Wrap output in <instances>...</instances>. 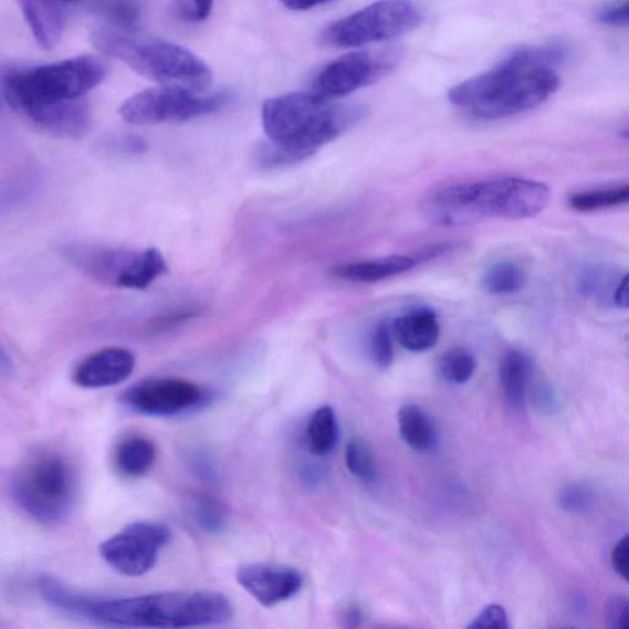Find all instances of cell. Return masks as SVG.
<instances>
[{
  "instance_id": "1",
  "label": "cell",
  "mask_w": 629,
  "mask_h": 629,
  "mask_svg": "<svg viewBox=\"0 0 629 629\" xmlns=\"http://www.w3.org/2000/svg\"><path fill=\"white\" fill-rule=\"evenodd\" d=\"M42 598L84 620L118 628H197L228 623L233 606L226 595L209 590L161 591L136 596L76 593L51 577L39 579Z\"/></svg>"
},
{
  "instance_id": "2",
  "label": "cell",
  "mask_w": 629,
  "mask_h": 629,
  "mask_svg": "<svg viewBox=\"0 0 629 629\" xmlns=\"http://www.w3.org/2000/svg\"><path fill=\"white\" fill-rule=\"evenodd\" d=\"M568 59L567 46L559 42L517 49L495 69L452 87L449 102L480 119L524 114L558 91L555 69Z\"/></svg>"
},
{
  "instance_id": "3",
  "label": "cell",
  "mask_w": 629,
  "mask_h": 629,
  "mask_svg": "<svg viewBox=\"0 0 629 629\" xmlns=\"http://www.w3.org/2000/svg\"><path fill=\"white\" fill-rule=\"evenodd\" d=\"M366 116V107L333 104L312 91L269 98L262 124L270 141L258 149L256 164L275 169L311 158Z\"/></svg>"
},
{
  "instance_id": "4",
  "label": "cell",
  "mask_w": 629,
  "mask_h": 629,
  "mask_svg": "<svg viewBox=\"0 0 629 629\" xmlns=\"http://www.w3.org/2000/svg\"><path fill=\"white\" fill-rule=\"evenodd\" d=\"M549 187L543 182L501 178L443 187L428 198L427 209L437 223L451 226L474 219H528L545 211Z\"/></svg>"
},
{
  "instance_id": "5",
  "label": "cell",
  "mask_w": 629,
  "mask_h": 629,
  "mask_svg": "<svg viewBox=\"0 0 629 629\" xmlns=\"http://www.w3.org/2000/svg\"><path fill=\"white\" fill-rule=\"evenodd\" d=\"M93 45L139 75L163 86L201 93L211 85V69L189 50L158 39L141 38L116 28L93 31Z\"/></svg>"
},
{
  "instance_id": "6",
  "label": "cell",
  "mask_w": 629,
  "mask_h": 629,
  "mask_svg": "<svg viewBox=\"0 0 629 629\" xmlns=\"http://www.w3.org/2000/svg\"><path fill=\"white\" fill-rule=\"evenodd\" d=\"M10 494L32 521L60 524L67 518L75 501L74 469L57 450L31 451L12 472Z\"/></svg>"
},
{
  "instance_id": "7",
  "label": "cell",
  "mask_w": 629,
  "mask_h": 629,
  "mask_svg": "<svg viewBox=\"0 0 629 629\" xmlns=\"http://www.w3.org/2000/svg\"><path fill=\"white\" fill-rule=\"evenodd\" d=\"M106 76V65L95 57L82 56L40 67L4 71V101L20 115L31 108L78 101Z\"/></svg>"
},
{
  "instance_id": "8",
  "label": "cell",
  "mask_w": 629,
  "mask_h": 629,
  "mask_svg": "<svg viewBox=\"0 0 629 629\" xmlns=\"http://www.w3.org/2000/svg\"><path fill=\"white\" fill-rule=\"evenodd\" d=\"M421 10L411 0H379L319 32L318 45L356 49L401 38L421 25Z\"/></svg>"
},
{
  "instance_id": "9",
  "label": "cell",
  "mask_w": 629,
  "mask_h": 629,
  "mask_svg": "<svg viewBox=\"0 0 629 629\" xmlns=\"http://www.w3.org/2000/svg\"><path fill=\"white\" fill-rule=\"evenodd\" d=\"M226 102L224 95L202 97L180 87L163 86L127 98L119 115L127 124L137 126L186 123L219 112Z\"/></svg>"
},
{
  "instance_id": "10",
  "label": "cell",
  "mask_w": 629,
  "mask_h": 629,
  "mask_svg": "<svg viewBox=\"0 0 629 629\" xmlns=\"http://www.w3.org/2000/svg\"><path fill=\"white\" fill-rule=\"evenodd\" d=\"M401 57L394 48L347 53L315 76L312 92L326 101L349 95L388 76Z\"/></svg>"
},
{
  "instance_id": "11",
  "label": "cell",
  "mask_w": 629,
  "mask_h": 629,
  "mask_svg": "<svg viewBox=\"0 0 629 629\" xmlns=\"http://www.w3.org/2000/svg\"><path fill=\"white\" fill-rule=\"evenodd\" d=\"M171 538V530L163 523L136 522L105 539L98 552L108 567L136 578L156 567L160 552Z\"/></svg>"
},
{
  "instance_id": "12",
  "label": "cell",
  "mask_w": 629,
  "mask_h": 629,
  "mask_svg": "<svg viewBox=\"0 0 629 629\" xmlns=\"http://www.w3.org/2000/svg\"><path fill=\"white\" fill-rule=\"evenodd\" d=\"M208 394L195 382L176 378H151L128 388L120 402L129 411L149 417L190 413L208 402Z\"/></svg>"
},
{
  "instance_id": "13",
  "label": "cell",
  "mask_w": 629,
  "mask_h": 629,
  "mask_svg": "<svg viewBox=\"0 0 629 629\" xmlns=\"http://www.w3.org/2000/svg\"><path fill=\"white\" fill-rule=\"evenodd\" d=\"M237 580L242 589L264 607L291 600L303 587L300 572L270 563H253L240 567Z\"/></svg>"
},
{
  "instance_id": "14",
  "label": "cell",
  "mask_w": 629,
  "mask_h": 629,
  "mask_svg": "<svg viewBox=\"0 0 629 629\" xmlns=\"http://www.w3.org/2000/svg\"><path fill=\"white\" fill-rule=\"evenodd\" d=\"M65 255L87 277L117 289H125L138 252L75 245L69 247Z\"/></svg>"
},
{
  "instance_id": "15",
  "label": "cell",
  "mask_w": 629,
  "mask_h": 629,
  "mask_svg": "<svg viewBox=\"0 0 629 629\" xmlns=\"http://www.w3.org/2000/svg\"><path fill=\"white\" fill-rule=\"evenodd\" d=\"M136 369L134 353L125 348H105L78 364L73 381L83 389L113 388L126 381Z\"/></svg>"
},
{
  "instance_id": "16",
  "label": "cell",
  "mask_w": 629,
  "mask_h": 629,
  "mask_svg": "<svg viewBox=\"0 0 629 629\" xmlns=\"http://www.w3.org/2000/svg\"><path fill=\"white\" fill-rule=\"evenodd\" d=\"M23 116L46 134L61 138H82L92 125L91 107L84 97L31 108Z\"/></svg>"
},
{
  "instance_id": "17",
  "label": "cell",
  "mask_w": 629,
  "mask_h": 629,
  "mask_svg": "<svg viewBox=\"0 0 629 629\" xmlns=\"http://www.w3.org/2000/svg\"><path fill=\"white\" fill-rule=\"evenodd\" d=\"M27 23L43 50L59 45L64 32V13L60 0H18Z\"/></svg>"
},
{
  "instance_id": "18",
  "label": "cell",
  "mask_w": 629,
  "mask_h": 629,
  "mask_svg": "<svg viewBox=\"0 0 629 629\" xmlns=\"http://www.w3.org/2000/svg\"><path fill=\"white\" fill-rule=\"evenodd\" d=\"M391 328L399 344L405 349L416 353L433 348L440 335L438 317L427 307L415 308L396 318Z\"/></svg>"
},
{
  "instance_id": "19",
  "label": "cell",
  "mask_w": 629,
  "mask_h": 629,
  "mask_svg": "<svg viewBox=\"0 0 629 629\" xmlns=\"http://www.w3.org/2000/svg\"><path fill=\"white\" fill-rule=\"evenodd\" d=\"M535 371V361L527 353L511 349L500 364V380L507 405L514 410H524L526 394Z\"/></svg>"
},
{
  "instance_id": "20",
  "label": "cell",
  "mask_w": 629,
  "mask_h": 629,
  "mask_svg": "<svg viewBox=\"0 0 629 629\" xmlns=\"http://www.w3.org/2000/svg\"><path fill=\"white\" fill-rule=\"evenodd\" d=\"M157 447L146 436L132 434L119 440L114 451V466L126 479L146 476L157 461Z\"/></svg>"
},
{
  "instance_id": "21",
  "label": "cell",
  "mask_w": 629,
  "mask_h": 629,
  "mask_svg": "<svg viewBox=\"0 0 629 629\" xmlns=\"http://www.w3.org/2000/svg\"><path fill=\"white\" fill-rule=\"evenodd\" d=\"M416 260L390 256L380 260L338 264L331 270L335 277L357 283H375L395 277L415 268Z\"/></svg>"
},
{
  "instance_id": "22",
  "label": "cell",
  "mask_w": 629,
  "mask_h": 629,
  "mask_svg": "<svg viewBox=\"0 0 629 629\" xmlns=\"http://www.w3.org/2000/svg\"><path fill=\"white\" fill-rule=\"evenodd\" d=\"M400 434L408 447L418 452H432L439 443L432 418L416 405L403 406L399 412Z\"/></svg>"
},
{
  "instance_id": "23",
  "label": "cell",
  "mask_w": 629,
  "mask_h": 629,
  "mask_svg": "<svg viewBox=\"0 0 629 629\" xmlns=\"http://www.w3.org/2000/svg\"><path fill=\"white\" fill-rule=\"evenodd\" d=\"M338 424L333 407L324 406L313 415L306 429L308 450L316 457H325L337 445Z\"/></svg>"
},
{
  "instance_id": "24",
  "label": "cell",
  "mask_w": 629,
  "mask_h": 629,
  "mask_svg": "<svg viewBox=\"0 0 629 629\" xmlns=\"http://www.w3.org/2000/svg\"><path fill=\"white\" fill-rule=\"evenodd\" d=\"M573 211L589 213L604 209L629 205V185L609 187V189L583 191L568 198Z\"/></svg>"
},
{
  "instance_id": "25",
  "label": "cell",
  "mask_w": 629,
  "mask_h": 629,
  "mask_svg": "<svg viewBox=\"0 0 629 629\" xmlns=\"http://www.w3.org/2000/svg\"><path fill=\"white\" fill-rule=\"evenodd\" d=\"M526 272L512 261L495 263L482 279L483 290L492 295H511L524 290Z\"/></svg>"
},
{
  "instance_id": "26",
  "label": "cell",
  "mask_w": 629,
  "mask_h": 629,
  "mask_svg": "<svg viewBox=\"0 0 629 629\" xmlns=\"http://www.w3.org/2000/svg\"><path fill=\"white\" fill-rule=\"evenodd\" d=\"M193 522L203 533L218 535L228 527L226 507L211 496H198L190 507Z\"/></svg>"
},
{
  "instance_id": "27",
  "label": "cell",
  "mask_w": 629,
  "mask_h": 629,
  "mask_svg": "<svg viewBox=\"0 0 629 629\" xmlns=\"http://www.w3.org/2000/svg\"><path fill=\"white\" fill-rule=\"evenodd\" d=\"M346 465L353 476L364 482H373L378 476L377 460L367 441L353 438L346 448Z\"/></svg>"
},
{
  "instance_id": "28",
  "label": "cell",
  "mask_w": 629,
  "mask_h": 629,
  "mask_svg": "<svg viewBox=\"0 0 629 629\" xmlns=\"http://www.w3.org/2000/svg\"><path fill=\"white\" fill-rule=\"evenodd\" d=\"M478 363L472 353L466 348H452L444 353L439 363V369L443 378L457 385H463L471 380L476 371Z\"/></svg>"
},
{
  "instance_id": "29",
  "label": "cell",
  "mask_w": 629,
  "mask_h": 629,
  "mask_svg": "<svg viewBox=\"0 0 629 629\" xmlns=\"http://www.w3.org/2000/svg\"><path fill=\"white\" fill-rule=\"evenodd\" d=\"M392 328L390 324L381 322L374 329L371 337V357L381 369H388L394 361Z\"/></svg>"
},
{
  "instance_id": "30",
  "label": "cell",
  "mask_w": 629,
  "mask_h": 629,
  "mask_svg": "<svg viewBox=\"0 0 629 629\" xmlns=\"http://www.w3.org/2000/svg\"><path fill=\"white\" fill-rule=\"evenodd\" d=\"M214 0H174V12L185 23H202L212 14Z\"/></svg>"
},
{
  "instance_id": "31",
  "label": "cell",
  "mask_w": 629,
  "mask_h": 629,
  "mask_svg": "<svg viewBox=\"0 0 629 629\" xmlns=\"http://www.w3.org/2000/svg\"><path fill=\"white\" fill-rule=\"evenodd\" d=\"M607 627L629 629V596L614 595L605 605Z\"/></svg>"
},
{
  "instance_id": "32",
  "label": "cell",
  "mask_w": 629,
  "mask_h": 629,
  "mask_svg": "<svg viewBox=\"0 0 629 629\" xmlns=\"http://www.w3.org/2000/svg\"><path fill=\"white\" fill-rule=\"evenodd\" d=\"M510 627V617H507L504 607L496 604L484 607L468 626L470 629H507Z\"/></svg>"
},
{
  "instance_id": "33",
  "label": "cell",
  "mask_w": 629,
  "mask_h": 629,
  "mask_svg": "<svg viewBox=\"0 0 629 629\" xmlns=\"http://www.w3.org/2000/svg\"><path fill=\"white\" fill-rule=\"evenodd\" d=\"M593 502V494L581 485H569L560 494V505L563 510L572 513L587 511Z\"/></svg>"
},
{
  "instance_id": "34",
  "label": "cell",
  "mask_w": 629,
  "mask_h": 629,
  "mask_svg": "<svg viewBox=\"0 0 629 629\" xmlns=\"http://www.w3.org/2000/svg\"><path fill=\"white\" fill-rule=\"evenodd\" d=\"M599 23L610 28H629V0H618L598 13Z\"/></svg>"
},
{
  "instance_id": "35",
  "label": "cell",
  "mask_w": 629,
  "mask_h": 629,
  "mask_svg": "<svg viewBox=\"0 0 629 629\" xmlns=\"http://www.w3.org/2000/svg\"><path fill=\"white\" fill-rule=\"evenodd\" d=\"M615 572L629 584V534L615 545L611 555Z\"/></svg>"
},
{
  "instance_id": "36",
  "label": "cell",
  "mask_w": 629,
  "mask_h": 629,
  "mask_svg": "<svg viewBox=\"0 0 629 629\" xmlns=\"http://www.w3.org/2000/svg\"><path fill=\"white\" fill-rule=\"evenodd\" d=\"M192 471L198 478L206 482H214L217 480V470L214 462L206 454V451L197 450L190 460Z\"/></svg>"
},
{
  "instance_id": "37",
  "label": "cell",
  "mask_w": 629,
  "mask_h": 629,
  "mask_svg": "<svg viewBox=\"0 0 629 629\" xmlns=\"http://www.w3.org/2000/svg\"><path fill=\"white\" fill-rule=\"evenodd\" d=\"M280 2L295 12H304V10H311L316 7H322L334 2V0H280Z\"/></svg>"
},
{
  "instance_id": "38",
  "label": "cell",
  "mask_w": 629,
  "mask_h": 629,
  "mask_svg": "<svg viewBox=\"0 0 629 629\" xmlns=\"http://www.w3.org/2000/svg\"><path fill=\"white\" fill-rule=\"evenodd\" d=\"M614 303L621 308L629 311V273L618 283L614 292Z\"/></svg>"
},
{
  "instance_id": "39",
  "label": "cell",
  "mask_w": 629,
  "mask_h": 629,
  "mask_svg": "<svg viewBox=\"0 0 629 629\" xmlns=\"http://www.w3.org/2000/svg\"><path fill=\"white\" fill-rule=\"evenodd\" d=\"M623 137L629 139V130L623 132Z\"/></svg>"
},
{
  "instance_id": "40",
  "label": "cell",
  "mask_w": 629,
  "mask_h": 629,
  "mask_svg": "<svg viewBox=\"0 0 629 629\" xmlns=\"http://www.w3.org/2000/svg\"><path fill=\"white\" fill-rule=\"evenodd\" d=\"M65 2H75V0H65Z\"/></svg>"
}]
</instances>
